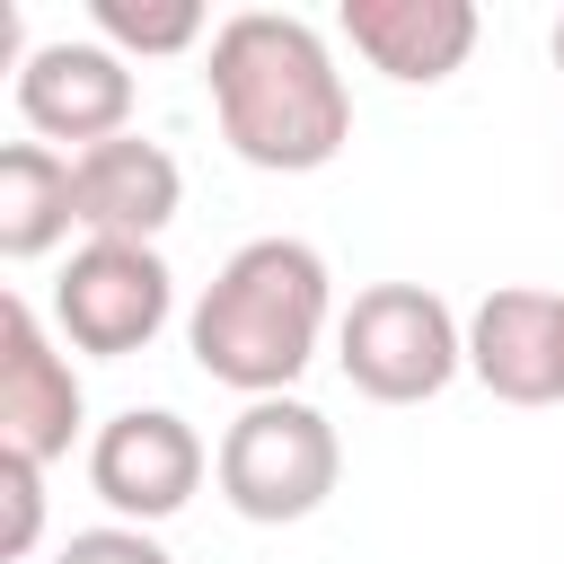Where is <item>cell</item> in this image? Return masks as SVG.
<instances>
[{
    "label": "cell",
    "instance_id": "2",
    "mask_svg": "<svg viewBox=\"0 0 564 564\" xmlns=\"http://www.w3.org/2000/svg\"><path fill=\"white\" fill-rule=\"evenodd\" d=\"M335 317V273L308 238H247L194 300L185 317V352L203 379L256 397H291V379L317 361Z\"/></svg>",
    "mask_w": 564,
    "mask_h": 564
},
{
    "label": "cell",
    "instance_id": "7",
    "mask_svg": "<svg viewBox=\"0 0 564 564\" xmlns=\"http://www.w3.org/2000/svg\"><path fill=\"white\" fill-rule=\"evenodd\" d=\"M79 423H88V397H79L70 352L53 344L44 308L26 291H9L0 300V449L53 467V458H70Z\"/></svg>",
    "mask_w": 564,
    "mask_h": 564
},
{
    "label": "cell",
    "instance_id": "15",
    "mask_svg": "<svg viewBox=\"0 0 564 564\" xmlns=\"http://www.w3.org/2000/svg\"><path fill=\"white\" fill-rule=\"evenodd\" d=\"M53 564H176V555H167L150 529H132V520H106V529H70Z\"/></svg>",
    "mask_w": 564,
    "mask_h": 564
},
{
    "label": "cell",
    "instance_id": "16",
    "mask_svg": "<svg viewBox=\"0 0 564 564\" xmlns=\"http://www.w3.org/2000/svg\"><path fill=\"white\" fill-rule=\"evenodd\" d=\"M555 70H564V18H555Z\"/></svg>",
    "mask_w": 564,
    "mask_h": 564
},
{
    "label": "cell",
    "instance_id": "6",
    "mask_svg": "<svg viewBox=\"0 0 564 564\" xmlns=\"http://www.w3.org/2000/svg\"><path fill=\"white\" fill-rule=\"evenodd\" d=\"M203 467H212L203 432H194L185 414H167V405H123L115 423L88 432V485H97V502H106L115 520H132V529L176 520V511L194 502Z\"/></svg>",
    "mask_w": 564,
    "mask_h": 564
},
{
    "label": "cell",
    "instance_id": "13",
    "mask_svg": "<svg viewBox=\"0 0 564 564\" xmlns=\"http://www.w3.org/2000/svg\"><path fill=\"white\" fill-rule=\"evenodd\" d=\"M97 18V44L115 53H194L203 44V0H88Z\"/></svg>",
    "mask_w": 564,
    "mask_h": 564
},
{
    "label": "cell",
    "instance_id": "9",
    "mask_svg": "<svg viewBox=\"0 0 564 564\" xmlns=\"http://www.w3.org/2000/svg\"><path fill=\"white\" fill-rule=\"evenodd\" d=\"M467 370L502 405H564V291H485L467 317Z\"/></svg>",
    "mask_w": 564,
    "mask_h": 564
},
{
    "label": "cell",
    "instance_id": "5",
    "mask_svg": "<svg viewBox=\"0 0 564 564\" xmlns=\"http://www.w3.org/2000/svg\"><path fill=\"white\" fill-rule=\"evenodd\" d=\"M176 317V273L159 247H132V238H88L62 282H53V326L62 344L97 352V361H123V352H150L159 326Z\"/></svg>",
    "mask_w": 564,
    "mask_h": 564
},
{
    "label": "cell",
    "instance_id": "14",
    "mask_svg": "<svg viewBox=\"0 0 564 564\" xmlns=\"http://www.w3.org/2000/svg\"><path fill=\"white\" fill-rule=\"evenodd\" d=\"M35 529H44V467L18 458V449H0V555L18 564L35 546Z\"/></svg>",
    "mask_w": 564,
    "mask_h": 564
},
{
    "label": "cell",
    "instance_id": "3",
    "mask_svg": "<svg viewBox=\"0 0 564 564\" xmlns=\"http://www.w3.org/2000/svg\"><path fill=\"white\" fill-rule=\"evenodd\" d=\"M335 476H344V441H335V423L308 397H256V405H238V423L212 449L220 502L238 520H256V529H291V520L326 511Z\"/></svg>",
    "mask_w": 564,
    "mask_h": 564
},
{
    "label": "cell",
    "instance_id": "8",
    "mask_svg": "<svg viewBox=\"0 0 564 564\" xmlns=\"http://www.w3.org/2000/svg\"><path fill=\"white\" fill-rule=\"evenodd\" d=\"M18 115L44 141L97 150V141L132 132V62L115 44H70V35L62 44H35L18 62Z\"/></svg>",
    "mask_w": 564,
    "mask_h": 564
},
{
    "label": "cell",
    "instance_id": "10",
    "mask_svg": "<svg viewBox=\"0 0 564 564\" xmlns=\"http://www.w3.org/2000/svg\"><path fill=\"white\" fill-rule=\"evenodd\" d=\"M70 203H79V229H88V238L159 247V229H167L176 203H185V167H176L167 141L115 132V141H97V150H70Z\"/></svg>",
    "mask_w": 564,
    "mask_h": 564
},
{
    "label": "cell",
    "instance_id": "1",
    "mask_svg": "<svg viewBox=\"0 0 564 564\" xmlns=\"http://www.w3.org/2000/svg\"><path fill=\"white\" fill-rule=\"evenodd\" d=\"M220 141L264 176H317L352 141V88L326 53V35L291 9H238L212 26L203 62Z\"/></svg>",
    "mask_w": 564,
    "mask_h": 564
},
{
    "label": "cell",
    "instance_id": "12",
    "mask_svg": "<svg viewBox=\"0 0 564 564\" xmlns=\"http://www.w3.org/2000/svg\"><path fill=\"white\" fill-rule=\"evenodd\" d=\"M70 229H79L70 159L44 150V141H9V150H0V256H9V264H35V256H53Z\"/></svg>",
    "mask_w": 564,
    "mask_h": 564
},
{
    "label": "cell",
    "instance_id": "11",
    "mask_svg": "<svg viewBox=\"0 0 564 564\" xmlns=\"http://www.w3.org/2000/svg\"><path fill=\"white\" fill-rule=\"evenodd\" d=\"M335 26L397 88H441L476 53V0H344Z\"/></svg>",
    "mask_w": 564,
    "mask_h": 564
},
{
    "label": "cell",
    "instance_id": "4",
    "mask_svg": "<svg viewBox=\"0 0 564 564\" xmlns=\"http://www.w3.org/2000/svg\"><path fill=\"white\" fill-rule=\"evenodd\" d=\"M335 361L370 405H423L467 370V326L423 282H370L335 317Z\"/></svg>",
    "mask_w": 564,
    "mask_h": 564
}]
</instances>
